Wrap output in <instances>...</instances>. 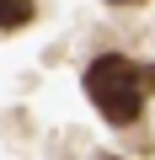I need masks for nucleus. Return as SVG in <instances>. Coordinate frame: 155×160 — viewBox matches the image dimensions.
<instances>
[{"label": "nucleus", "instance_id": "nucleus-3", "mask_svg": "<svg viewBox=\"0 0 155 160\" xmlns=\"http://www.w3.org/2000/svg\"><path fill=\"white\" fill-rule=\"evenodd\" d=\"M112 6H134V0H112Z\"/></svg>", "mask_w": 155, "mask_h": 160}, {"label": "nucleus", "instance_id": "nucleus-1", "mask_svg": "<svg viewBox=\"0 0 155 160\" xmlns=\"http://www.w3.org/2000/svg\"><path fill=\"white\" fill-rule=\"evenodd\" d=\"M144 69L139 64H128L123 53H102V59H91V69H86V96L96 102V112L112 123V128H128L139 112H144Z\"/></svg>", "mask_w": 155, "mask_h": 160}, {"label": "nucleus", "instance_id": "nucleus-2", "mask_svg": "<svg viewBox=\"0 0 155 160\" xmlns=\"http://www.w3.org/2000/svg\"><path fill=\"white\" fill-rule=\"evenodd\" d=\"M32 16H38V6H32V0H0V27H6V32L27 27Z\"/></svg>", "mask_w": 155, "mask_h": 160}]
</instances>
